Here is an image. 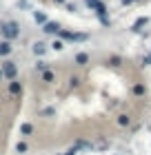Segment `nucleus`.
Here are the masks:
<instances>
[{"instance_id": "f257e3e1", "label": "nucleus", "mask_w": 151, "mask_h": 155, "mask_svg": "<svg viewBox=\"0 0 151 155\" xmlns=\"http://www.w3.org/2000/svg\"><path fill=\"white\" fill-rule=\"evenodd\" d=\"M0 33H2V38L5 40H16L20 36V25L16 22V20H9V22H2L0 25Z\"/></svg>"}, {"instance_id": "f03ea898", "label": "nucleus", "mask_w": 151, "mask_h": 155, "mask_svg": "<svg viewBox=\"0 0 151 155\" xmlns=\"http://www.w3.org/2000/svg\"><path fill=\"white\" fill-rule=\"evenodd\" d=\"M60 40L64 42H84L89 38V33H76V31H67V29H60L58 33H56Z\"/></svg>"}, {"instance_id": "7ed1b4c3", "label": "nucleus", "mask_w": 151, "mask_h": 155, "mask_svg": "<svg viewBox=\"0 0 151 155\" xmlns=\"http://www.w3.org/2000/svg\"><path fill=\"white\" fill-rule=\"evenodd\" d=\"M0 71H2V75L7 78V80H16L18 78V67L13 60H5L2 64H0Z\"/></svg>"}, {"instance_id": "20e7f679", "label": "nucleus", "mask_w": 151, "mask_h": 155, "mask_svg": "<svg viewBox=\"0 0 151 155\" xmlns=\"http://www.w3.org/2000/svg\"><path fill=\"white\" fill-rule=\"evenodd\" d=\"M60 29H62V27L56 22V20H47V22L42 25V33H45V36H56Z\"/></svg>"}, {"instance_id": "39448f33", "label": "nucleus", "mask_w": 151, "mask_h": 155, "mask_svg": "<svg viewBox=\"0 0 151 155\" xmlns=\"http://www.w3.org/2000/svg\"><path fill=\"white\" fill-rule=\"evenodd\" d=\"M47 49H49V45H47V42H45V40H38V42H33L31 51H33V55L42 58V55H47Z\"/></svg>"}, {"instance_id": "423d86ee", "label": "nucleus", "mask_w": 151, "mask_h": 155, "mask_svg": "<svg viewBox=\"0 0 151 155\" xmlns=\"http://www.w3.org/2000/svg\"><path fill=\"white\" fill-rule=\"evenodd\" d=\"M13 53V42L11 40H0V55L2 58H9Z\"/></svg>"}, {"instance_id": "0eeeda50", "label": "nucleus", "mask_w": 151, "mask_h": 155, "mask_svg": "<svg viewBox=\"0 0 151 155\" xmlns=\"http://www.w3.org/2000/svg\"><path fill=\"white\" fill-rule=\"evenodd\" d=\"M20 93H22V84H20L18 80H11V82H9V95L20 97Z\"/></svg>"}, {"instance_id": "6e6552de", "label": "nucleus", "mask_w": 151, "mask_h": 155, "mask_svg": "<svg viewBox=\"0 0 151 155\" xmlns=\"http://www.w3.org/2000/svg\"><path fill=\"white\" fill-rule=\"evenodd\" d=\"M20 135H22V137H29V135H33V124H29V122L20 124Z\"/></svg>"}, {"instance_id": "1a4fd4ad", "label": "nucleus", "mask_w": 151, "mask_h": 155, "mask_svg": "<svg viewBox=\"0 0 151 155\" xmlns=\"http://www.w3.org/2000/svg\"><path fill=\"white\" fill-rule=\"evenodd\" d=\"M33 20H36L38 25H45L49 18H47V13H45V11H33Z\"/></svg>"}, {"instance_id": "9d476101", "label": "nucleus", "mask_w": 151, "mask_h": 155, "mask_svg": "<svg viewBox=\"0 0 151 155\" xmlns=\"http://www.w3.org/2000/svg\"><path fill=\"white\" fill-rule=\"evenodd\" d=\"M42 82H56V73L51 69H45V71H42Z\"/></svg>"}, {"instance_id": "9b49d317", "label": "nucleus", "mask_w": 151, "mask_h": 155, "mask_svg": "<svg viewBox=\"0 0 151 155\" xmlns=\"http://www.w3.org/2000/svg\"><path fill=\"white\" fill-rule=\"evenodd\" d=\"M74 60H76V64H80V67H82V64H87V62H89V55L80 51V53H76V58H74Z\"/></svg>"}, {"instance_id": "f8f14e48", "label": "nucleus", "mask_w": 151, "mask_h": 155, "mask_svg": "<svg viewBox=\"0 0 151 155\" xmlns=\"http://www.w3.org/2000/svg\"><path fill=\"white\" fill-rule=\"evenodd\" d=\"M147 22H149V18H147V16H145V18H138V20L133 22V27H131V29H133V31H140V29H142V27H145Z\"/></svg>"}, {"instance_id": "ddd939ff", "label": "nucleus", "mask_w": 151, "mask_h": 155, "mask_svg": "<svg viewBox=\"0 0 151 155\" xmlns=\"http://www.w3.org/2000/svg\"><path fill=\"white\" fill-rule=\"evenodd\" d=\"M27 151H29V144H27L25 140H20V142L16 144V153H20V155H25Z\"/></svg>"}, {"instance_id": "4468645a", "label": "nucleus", "mask_w": 151, "mask_h": 155, "mask_svg": "<svg viewBox=\"0 0 151 155\" xmlns=\"http://www.w3.org/2000/svg\"><path fill=\"white\" fill-rule=\"evenodd\" d=\"M129 122H131V117H129V115H125V113L118 115V124L120 126H129Z\"/></svg>"}, {"instance_id": "2eb2a0df", "label": "nucleus", "mask_w": 151, "mask_h": 155, "mask_svg": "<svg viewBox=\"0 0 151 155\" xmlns=\"http://www.w3.org/2000/svg\"><path fill=\"white\" fill-rule=\"evenodd\" d=\"M51 49H53V51H62V49H64V40L58 38V40H56L53 45H51Z\"/></svg>"}, {"instance_id": "dca6fc26", "label": "nucleus", "mask_w": 151, "mask_h": 155, "mask_svg": "<svg viewBox=\"0 0 151 155\" xmlns=\"http://www.w3.org/2000/svg\"><path fill=\"white\" fill-rule=\"evenodd\" d=\"M109 64H111V67H120V64H122V60L118 58V55H111V58H109Z\"/></svg>"}, {"instance_id": "f3484780", "label": "nucleus", "mask_w": 151, "mask_h": 155, "mask_svg": "<svg viewBox=\"0 0 151 155\" xmlns=\"http://www.w3.org/2000/svg\"><path fill=\"white\" fill-rule=\"evenodd\" d=\"M36 69H38V71H45V69H49V64L45 60H38V62H36Z\"/></svg>"}, {"instance_id": "a211bd4d", "label": "nucleus", "mask_w": 151, "mask_h": 155, "mask_svg": "<svg viewBox=\"0 0 151 155\" xmlns=\"http://www.w3.org/2000/svg\"><path fill=\"white\" fill-rule=\"evenodd\" d=\"M133 93H136V95H142V93H145V84H136V87H133Z\"/></svg>"}, {"instance_id": "6ab92c4d", "label": "nucleus", "mask_w": 151, "mask_h": 155, "mask_svg": "<svg viewBox=\"0 0 151 155\" xmlns=\"http://www.w3.org/2000/svg\"><path fill=\"white\" fill-rule=\"evenodd\" d=\"M98 2H100V0H84V5H87L89 9H96V7H98Z\"/></svg>"}, {"instance_id": "aec40b11", "label": "nucleus", "mask_w": 151, "mask_h": 155, "mask_svg": "<svg viewBox=\"0 0 151 155\" xmlns=\"http://www.w3.org/2000/svg\"><path fill=\"white\" fill-rule=\"evenodd\" d=\"M78 84H80V80H78V78L74 75V78H71V80H69V87H71V89H76Z\"/></svg>"}, {"instance_id": "412c9836", "label": "nucleus", "mask_w": 151, "mask_h": 155, "mask_svg": "<svg viewBox=\"0 0 151 155\" xmlns=\"http://www.w3.org/2000/svg\"><path fill=\"white\" fill-rule=\"evenodd\" d=\"M18 7L20 9H29V2H27V0H18Z\"/></svg>"}, {"instance_id": "4be33fe9", "label": "nucleus", "mask_w": 151, "mask_h": 155, "mask_svg": "<svg viewBox=\"0 0 151 155\" xmlns=\"http://www.w3.org/2000/svg\"><path fill=\"white\" fill-rule=\"evenodd\" d=\"M76 153H78L76 149H69V151H67V153H64V155H76Z\"/></svg>"}, {"instance_id": "5701e85b", "label": "nucleus", "mask_w": 151, "mask_h": 155, "mask_svg": "<svg viewBox=\"0 0 151 155\" xmlns=\"http://www.w3.org/2000/svg\"><path fill=\"white\" fill-rule=\"evenodd\" d=\"M131 2H136V0H122V5H131Z\"/></svg>"}, {"instance_id": "b1692460", "label": "nucleus", "mask_w": 151, "mask_h": 155, "mask_svg": "<svg viewBox=\"0 0 151 155\" xmlns=\"http://www.w3.org/2000/svg\"><path fill=\"white\" fill-rule=\"evenodd\" d=\"M2 80H5V75H2V71H0V82H2Z\"/></svg>"}, {"instance_id": "393cba45", "label": "nucleus", "mask_w": 151, "mask_h": 155, "mask_svg": "<svg viewBox=\"0 0 151 155\" xmlns=\"http://www.w3.org/2000/svg\"><path fill=\"white\" fill-rule=\"evenodd\" d=\"M56 2H58V5H62V2H64V0H56Z\"/></svg>"}]
</instances>
